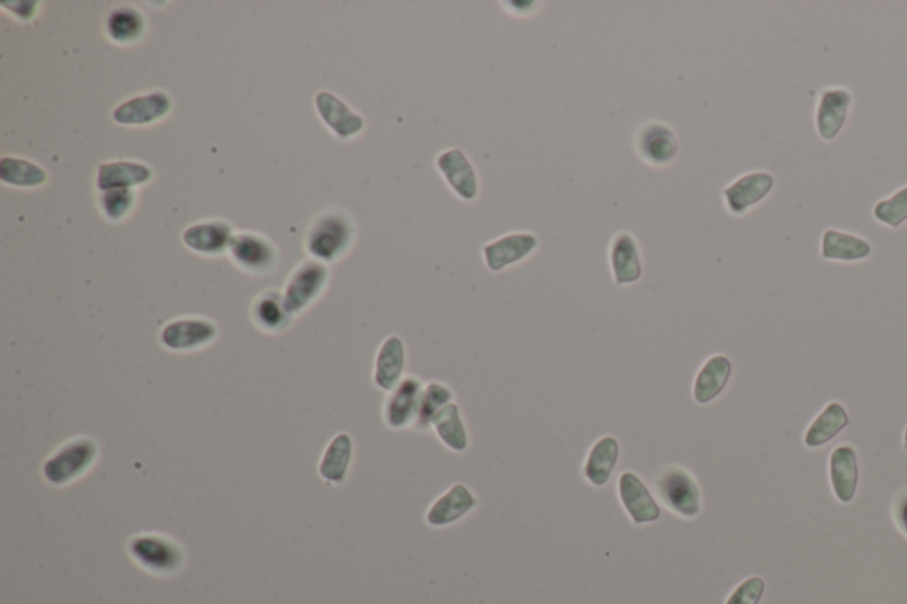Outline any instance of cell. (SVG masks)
<instances>
[{"label": "cell", "mask_w": 907, "mask_h": 604, "mask_svg": "<svg viewBox=\"0 0 907 604\" xmlns=\"http://www.w3.org/2000/svg\"><path fill=\"white\" fill-rule=\"evenodd\" d=\"M357 239V224L343 208L321 211L309 225L306 235V250L311 259L332 264L351 250Z\"/></svg>", "instance_id": "obj_1"}, {"label": "cell", "mask_w": 907, "mask_h": 604, "mask_svg": "<svg viewBox=\"0 0 907 604\" xmlns=\"http://www.w3.org/2000/svg\"><path fill=\"white\" fill-rule=\"evenodd\" d=\"M658 500L682 520H696L704 509L701 484L684 466L670 464L656 478Z\"/></svg>", "instance_id": "obj_2"}, {"label": "cell", "mask_w": 907, "mask_h": 604, "mask_svg": "<svg viewBox=\"0 0 907 604\" xmlns=\"http://www.w3.org/2000/svg\"><path fill=\"white\" fill-rule=\"evenodd\" d=\"M128 555L136 566L155 577H172L184 566V549L178 541L162 534L133 535L128 541Z\"/></svg>", "instance_id": "obj_3"}, {"label": "cell", "mask_w": 907, "mask_h": 604, "mask_svg": "<svg viewBox=\"0 0 907 604\" xmlns=\"http://www.w3.org/2000/svg\"><path fill=\"white\" fill-rule=\"evenodd\" d=\"M99 455V447L93 438L81 436L67 441L43 464V477L52 486L62 487L75 483L93 469Z\"/></svg>", "instance_id": "obj_4"}, {"label": "cell", "mask_w": 907, "mask_h": 604, "mask_svg": "<svg viewBox=\"0 0 907 604\" xmlns=\"http://www.w3.org/2000/svg\"><path fill=\"white\" fill-rule=\"evenodd\" d=\"M330 270L325 263L307 259L293 270L283 289L284 304L291 316H300L318 301L329 286Z\"/></svg>", "instance_id": "obj_5"}, {"label": "cell", "mask_w": 907, "mask_h": 604, "mask_svg": "<svg viewBox=\"0 0 907 604\" xmlns=\"http://www.w3.org/2000/svg\"><path fill=\"white\" fill-rule=\"evenodd\" d=\"M635 153L649 167H670L681 155V141L673 127L661 119H653L639 128Z\"/></svg>", "instance_id": "obj_6"}, {"label": "cell", "mask_w": 907, "mask_h": 604, "mask_svg": "<svg viewBox=\"0 0 907 604\" xmlns=\"http://www.w3.org/2000/svg\"><path fill=\"white\" fill-rule=\"evenodd\" d=\"M541 247V238L532 230H513L482 245L480 253L491 273H500L522 264Z\"/></svg>", "instance_id": "obj_7"}, {"label": "cell", "mask_w": 907, "mask_h": 604, "mask_svg": "<svg viewBox=\"0 0 907 604\" xmlns=\"http://www.w3.org/2000/svg\"><path fill=\"white\" fill-rule=\"evenodd\" d=\"M434 169L461 201L470 204L480 198L479 173L470 156L466 155V151L461 147L440 151L434 158Z\"/></svg>", "instance_id": "obj_8"}, {"label": "cell", "mask_w": 907, "mask_h": 604, "mask_svg": "<svg viewBox=\"0 0 907 604\" xmlns=\"http://www.w3.org/2000/svg\"><path fill=\"white\" fill-rule=\"evenodd\" d=\"M229 258L236 268L249 275H266L277 268L278 250L272 239L252 230L236 233Z\"/></svg>", "instance_id": "obj_9"}, {"label": "cell", "mask_w": 907, "mask_h": 604, "mask_svg": "<svg viewBox=\"0 0 907 604\" xmlns=\"http://www.w3.org/2000/svg\"><path fill=\"white\" fill-rule=\"evenodd\" d=\"M617 497L622 509L636 526L653 525L661 518V506L644 478L633 470H625L617 481Z\"/></svg>", "instance_id": "obj_10"}, {"label": "cell", "mask_w": 907, "mask_h": 604, "mask_svg": "<svg viewBox=\"0 0 907 604\" xmlns=\"http://www.w3.org/2000/svg\"><path fill=\"white\" fill-rule=\"evenodd\" d=\"M217 324L212 319L198 316L175 319L165 324L160 332L162 346L176 353L198 352L217 341Z\"/></svg>", "instance_id": "obj_11"}, {"label": "cell", "mask_w": 907, "mask_h": 604, "mask_svg": "<svg viewBox=\"0 0 907 604\" xmlns=\"http://www.w3.org/2000/svg\"><path fill=\"white\" fill-rule=\"evenodd\" d=\"M611 279L619 287L635 286L644 276V258L639 239L631 230H619L611 236L608 247Z\"/></svg>", "instance_id": "obj_12"}, {"label": "cell", "mask_w": 907, "mask_h": 604, "mask_svg": "<svg viewBox=\"0 0 907 604\" xmlns=\"http://www.w3.org/2000/svg\"><path fill=\"white\" fill-rule=\"evenodd\" d=\"M170 112L172 98L169 93L156 90L122 102L114 108L112 119L119 127H151L155 122L164 121Z\"/></svg>", "instance_id": "obj_13"}, {"label": "cell", "mask_w": 907, "mask_h": 604, "mask_svg": "<svg viewBox=\"0 0 907 604\" xmlns=\"http://www.w3.org/2000/svg\"><path fill=\"white\" fill-rule=\"evenodd\" d=\"M422 380L417 376H405L392 392L386 395L383 404V421L392 431H403L415 426L419 415L420 395L423 390Z\"/></svg>", "instance_id": "obj_14"}, {"label": "cell", "mask_w": 907, "mask_h": 604, "mask_svg": "<svg viewBox=\"0 0 907 604\" xmlns=\"http://www.w3.org/2000/svg\"><path fill=\"white\" fill-rule=\"evenodd\" d=\"M315 112L320 116L330 132L334 133L339 141H351L362 135L366 130V118L357 110H353L344 99L335 96L330 91H320L314 99Z\"/></svg>", "instance_id": "obj_15"}, {"label": "cell", "mask_w": 907, "mask_h": 604, "mask_svg": "<svg viewBox=\"0 0 907 604\" xmlns=\"http://www.w3.org/2000/svg\"><path fill=\"white\" fill-rule=\"evenodd\" d=\"M773 187H775V178L772 174L753 170L727 185L721 192V198L730 215L743 216L753 206H757L759 202L764 201L772 193Z\"/></svg>", "instance_id": "obj_16"}, {"label": "cell", "mask_w": 907, "mask_h": 604, "mask_svg": "<svg viewBox=\"0 0 907 604\" xmlns=\"http://www.w3.org/2000/svg\"><path fill=\"white\" fill-rule=\"evenodd\" d=\"M479 507V498L470 487L463 483L452 484L447 492L442 493L429 506L426 512V523L431 529H447L456 525L457 521L465 520Z\"/></svg>", "instance_id": "obj_17"}, {"label": "cell", "mask_w": 907, "mask_h": 604, "mask_svg": "<svg viewBox=\"0 0 907 604\" xmlns=\"http://www.w3.org/2000/svg\"><path fill=\"white\" fill-rule=\"evenodd\" d=\"M235 235L229 222L215 218L190 225L183 230L181 238L192 252L206 258H220L224 253H229Z\"/></svg>", "instance_id": "obj_18"}, {"label": "cell", "mask_w": 907, "mask_h": 604, "mask_svg": "<svg viewBox=\"0 0 907 604\" xmlns=\"http://www.w3.org/2000/svg\"><path fill=\"white\" fill-rule=\"evenodd\" d=\"M733 364L729 356L724 353L711 355L696 370L695 380L691 384V398L699 406H707L719 395L724 394L730 378H732Z\"/></svg>", "instance_id": "obj_19"}, {"label": "cell", "mask_w": 907, "mask_h": 604, "mask_svg": "<svg viewBox=\"0 0 907 604\" xmlns=\"http://www.w3.org/2000/svg\"><path fill=\"white\" fill-rule=\"evenodd\" d=\"M155 178V173L150 165L135 162V159H112L99 164L96 173V188L99 192L119 190V188L146 187Z\"/></svg>", "instance_id": "obj_20"}, {"label": "cell", "mask_w": 907, "mask_h": 604, "mask_svg": "<svg viewBox=\"0 0 907 604\" xmlns=\"http://www.w3.org/2000/svg\"><path fill=\"white\" fill-rule=\"evenodd\" d=\"M621 460V441L613 435H605L594 441L583 461L582 475L593 487L610 483Z\"/></svg>", "instance_id": "obj_21"}, {"label": "cell", "mask_w": 907, "mask_h": 604, "mask_svg": "<svg viewBox=\"0 0 907 604\" xmlns=\"http://www.w3.org/2000/svg\"><path fill=\"white\" fill-rule=\"evenodd\" d=\"M406 362V344L399 335H391L381 342L372 370V381L378 389L389 394L405 380Z\"/></svg>", "instance_id": "obj_22"}, {"label": "cell", "mask_w": 907, "mask_h": 604, "mask_svg": "<svg viewBox=\"0 0 907 604\" xmlns=\"http://www.w3.org/2000/svg\"><path fill=\"white\" fill-rule=\"evenodd\" d=\"M852 94L846 87H827L819 98L815 128L823 141H833L846 125L851 110Z\"/></svg>", "instance_id": "obj_23"}, {"label": "cell", "mask_w": 907, "mask_h": 604, "mask_svg": "<svg viewBox=\"0 0 907 604\" xmlns=\"http://www.w3.org/2000/svg\"><path fill=\"white\" fill-rule=\"evenodd\" d=\"M830 481L833 495L840 504H851L858 492L860 469H858V452L852 446H838L830 454Z\"/></svg>", "instance_id": "obj_24"}, {"label": "cell", "mask_w": 907, "mask_h": 604, "mask_svg": "<svg viewBox=\"0 0 907 604\" xmlns=\"http://www.w3.org/2000/svg\"><path fill=\"white\" fill-rule=\"evenodd\" d=\"M849 413H847L844 404L838 401H832L824 407L823 412L819 413L818 417L813 418L809 429L804 433L803 443L809 449H821L830 441L835 440L847 426H849Z\"/></svg>", "instance_id": "obj_25"}, {"label": "cell", "mask_w": 907, "mask_h": 604, "mask_svg": "<svg viewBox=\"0 0 907 604\" xmlns=\"http://www.w3.org/2000/svg\"><path fill=\"white\" fill-rule=\"evenodd\" d=\"M147 22L142 11L133 5H121L110 11L105 22V33L116 45H135L146 36Z\"/></svg>", "instance_id": "obj_26"}, {"label": "cell", "mask_w": 907, "mask_h": 604, "mask_svg": "<svg viewBox=\"0 0 907 604\" xmlns=\"http://www.w3.org/2000/svg\"><path fill=\"white\" fill-rule=\"evenodd\" d=\"M872 245L866 238L851 233H842L837 229H826L821 239V258L826 261H844L855 263L869 258Z\"/></svg>", "instance_id": "obj_27"}, {"label": "cell", "mask_w": 907, "mask_h": 604, "mask_svg": "<svg viewBox=\"0 0 907 604\" xmlns=\"http://www.w3.org/2000/svg\"><path fill=\"white\" fill-rule=\"evenodd\" d=\"M433 431L445 449L456 454H465L470 449V431L466 427L460 404H449L433 422Z\"/></svg>", "instance_id": "obj_28"}, {"label": "cell", "mask_w": 907, "mask_h": 604, "mask_svg": "<svg viewBox=\"0 0 907 604\" xmlns=\"http://www.w3.org/2000/svg\"><path fill=\"white\" fill-rule=\"evenodd\" d=\"M291 318L293 316L287 312L281 291H264L252 304V319H254L255 327L263 332H283L291 323Z\"/></svg>", "instance_id": "obj_29"}, {"label": "cell", "mask_w": 907, "mask_h": 604, "mask_svg": "<svg viewBox=\"0 0 907 604\" xmlns=\"http://www.w3.org/2000/svg\"><path fill=\"white\" fill-rule=\"evenodd\" d=\"M351 458L353 438L348 433H339L334 440L330 441L325 454L321 458V478H325L326 483L335 484V486L346 483Z\"/></svg>", "instance_id": "obj_30"}, {"label": "cell", "mask_w": 907, "mask_h": 604, "mask_svg": "<svg viewBox=\"0 0 907 604\" xmlns=\"http://www.w3.org/2000/svg\"><path fill=\"white\" fill-rule=\"evenodd\" d=\"M454 401H456V394L452 387L442 381H428L423 384L422 395H420L419 415L415 422V429L422 433L433 429L434 418Z\"/></svg>", "instance_id": "obj_31"}, {"label": "cell", "mask_w": 907, "mask_h": 604, "mask_svg": "<svg viewBox=\"0 0 907 604\" xmlns=\"http://www.w3.org/2000/svg\"><path fill=\"white\" fill-rule=\"evenodd\" d=\"M0 181L14 188H39L47 183L48 174L31 159L4 156L0 159Z\"/></svg>", "instance_id": "obj_32"}, {"label": "cell", "mask_w": 907, "mask_h": 604, "mask_svg": "<svg viewBox=\"0 0 907 604\" xmlns=\"http://www.w3.org/2000/svg\"><path fill=\"white\" fill-rule=\"evenodd\" d=\"M98 204L105 221L118 224V222H122L132 215L133 208L136 204V193L135 190H128V188L102 192L99 193Z\"/></svg>", "instance_id": "obj_33"}, {"label": "cell", "mask_w": 907, "mask_h": 604, "mask_svg": "<svg viewBox=\"0 0 907 604\" xmlns=\"http://www.w3.org/2000/svg\"><path fill=\"white\" fill-rule=\"evenodd\" d=\"M874 218L892 229H898L907 221V187L900 188L892 198L875 202Z\"/></svg>", "instance_id": "obj_34"}, {"label": "cell", "mask_w": 907, "mask_h": 604, "mask_svg": "<svg viewBox=\"0 0 907 604\" xmlns=\"http://www.w3.org/2000/svg\"><path fill=\"white\" fill-rule=\"evenodd\" d=\"M766 592V581L761 577H750L741 581L725 604H759Z\"/></svg>", "instance_id": "obj_35"}, {"label": "cell", "mask_w": 907, "mask_h": 604, "mask_svg": "<svg viewBox=\"0 0 907 604\" xmlns=\"http://www.w3.org/2000/svg\"><path fill=\"white\" fill-rule=\"evenodd\" d=\"M8 13L13 14L20 22H31V20L38 13V2H2Z\"/></svg>", "instance_id": "obj_36"}, {"label": "cell", "mask_w": 907, "mask_h": 604, "mask_svg": "<svg viewBox=\"0 0 907 604\" xmlns=\"http://www.w3.org/2000/svg\"><path fill=\"white\" fill-rule=\"evenodd\" d=\"M892 516H894L895 525L907 537V489H903V492L895 495L894 504H892Z\"/></svg>", "instance_id": "obj_37"}, {"label": "cell", "mask_w": 907, "mask_h": 604, "mask_svg": "<svg viewBox=\"0 0 907 604\" xmlns=\"http://www.w3.org/2000/svg\"><path fill=\"white\" fill-rule=\"evenodd\" d=\"M903 447L904 450H907V426L906 429H904Z\"/></svg>", "instance_id": "obj_38"}]
</instances>
